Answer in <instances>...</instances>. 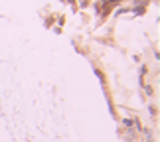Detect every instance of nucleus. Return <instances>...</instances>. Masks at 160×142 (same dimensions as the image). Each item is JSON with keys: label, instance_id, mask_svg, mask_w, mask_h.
Segmentation results:
<instances>
[{"label": "nucleus", "instance_id": "obj_2", "mask_svg": "<svg viewBox=\"0 0 160 142\" xmlns=\"http://www.w3.org/2000/svg\"><path fill=\"white\" fill-rule=\"evenodd\" d=\"M89 0H79V8H89Z\"/></svg>", "mask_w": 160, "mask_h": 142}, {"label": "nucleus", "instance_id": "obj_5", "mask_svg": "<svg viewBox=\"0 0 160 142\" xmlns=\"http://www.w3.org/2000/svg\"><path fill=\"white\" fill-rule=\"evenodd\" d=\"M148 2H150V0H140V4H142V6H144V4H148Z\"/></svg>", "mask_w": 160, "mask_h": 142}, {"label": "nucleus", "instance_id": "obj_4", "mask_svg": "<svg viewBox=\"0 0 160 142\" xmlns=\"http://www.w3.org/2000/svg\"><path fill=\"white\" fill-rule=\"evenodd\" d=\"M148 110H150V115H152V116H156V107H150Z\"/></svg>", "mask_w": 160, "mask_h": 142}, {"label": "nucleus", "instance_id": "obj_7", "mask_svg": "<svg viewBox=\"0 0 160 142\" xmlns=\"http://www.w3.org/2000/svg\"><path fill=\"white\" fill-rule=\"evenodd\" d=\"M97 2H99V4H103V2H107V0H97Z\"/></svg>", "mask_w": 160, "mask_h": 142}, {"label": "nucleus", "instance_id": "obj_6", "mask_svg": "<svg viewBox=\"0 0 160 142\" xmlns=\"http://www.w3.org/2000/svg\"><path fill=\"white\" fill-rule=\"evenodd\" d=\"M65 2H67V4H71V6H73V4H75V0H65Z\"/></svg>", "mask_w": 160, "mask_h": 142}, {"label": "nucleus", "instance_id": "obj_1", "mask_svg": "<svg viewBox=\"0 0 160 142\" xmlns=\"http://www.w3.org/2000/svg\"><path fill=\"white\" fill-rule=\"evenodd\" d=\"M144 10H146L144 6H138V8H132V12H134V14H138V16H142V14H144Z\"/></svg>", "mask_w": 160, "mask_h": 142}, {"label": "nucleus", "instance_id": "obj_3", "mask_svg": "<svg viewBox=\"0 0 160 142\" xmlns=\"http://www.w3.org/2000/svg\"><path fill=\"white\" fill-rule=\"evenodd\" d=\"M144 89H146V93H148V95H152V93H154V91H152V87H150V85H144Z\"/></svg>", "mask_w": 160, "mask_h": 142}]
</instances>
